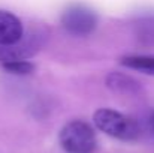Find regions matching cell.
<instances>
[{
    "label": "cell",
    "instance_id": "277c9868",
    "mask_svg": "<svg viewBox=\"0 0 154 153\" xmlns=\"http://www.w3.org/2000/svg\"><path fill=\"white\" fill-rule=\"evenodd\" d=\"M45 35L41 32H32L27 39H21L12 45H0V62H12V60H27L39 50L42 44V38Z\"/></svg>",
    "mask_w": 154,
    "mask_h": 153
},
{
    "label": "cell",
    "instance_id": "ba28073f",
    "mask_svg": "<svg viewBox=\"0 0 154 153\" xmlns=\"http://www.w3.org/2000/svg\"><path fill=\"white\" fill-rule=\"evenodd\" d=\"M2 68L15 75H29L35 71V65L29 60H12L2 63Z\"/></svg>",
    "mask_w": 154,
    "mask_h": 153
},
{
    "label": "cell",
    "instance_id": "52a82bcc",
    "mask_svg": "<svg viewBox=\"0 0 154 153\" xmlns=\"http://www.w3.org/2000/svg\"><path fill=\"white\" fill-rule=\"evenodd\" d=\"M106 83H108V87H111L112 90L120 92V93H135L138 90V87H139L135 80H132L130 77L123 75V74H111V75H108Z\"/></svg>",
    "mask_w": 154,
    "mask_h": 153
},
{
    "label": "cell",
    "instance_id": "9c48e42d",
    "mask_svg": "<svg viewBox=\"0 0 154 153\" xmlns=\"http://www.w3.org/2000/svg\"><path fill=\"white\" fill-rule=\"evenodd\" d=\"M150 128H151V131H153V134H154V111H153V114H151V117H150Z\"/></svg>",
    "mask_w": 154,
    "mask_h": 153
},
{
    "label": "cell",
    "instance_id": "3957f363",
    "mask_svg": "<svg viewBox=\"0 0 154 153\" xmlns=\"http://www.w3.org/2000/svg\"><path fill=\"white\" fill-rule=\"evenodd\" d=\"M61 26L72 36H88L97 27V15L91 8L75 3L63 11Z\"/></svg>",
    "mask_w": 154,
    "mask_h": 153
},
{
    "label": "cell",
    "instance_id": "7a4b0ae2",
    "mask_svg": "<svg viewBox=\"0 0 154 153\" xmlns=\"http://www.w3.org/2000/svg\"><path fill=\"white\" fill-rule=\"evenodd\" d=\"M58 141L66 153H93L97 144L93 128L82 120L66 123L58 134Z\"/></svg>",
    "mask_w": 154,
    "mask_h": 153
},
{
    "label": "cell",
    "instance_id": "8992f818",
    "mask_svg": "<svg viewBox=\"0 0 154 153\" xmlns=\"http://www.w3.org/2000/svg\"><path fill=\"white\" fill-rule=\"evenodd\" d=\"M120 63L129 69L139 71V72L154 77V56H142V54L124 56L120 60Z\"/></svg>",
    "mask_w": 154,
    "mask_h": 153
},
{
    "label": "cell",
    "instance_id": "6da1fadb",
    "mask_svg": "<svg viewBox=\"0 0 154 153\" xmlns=\"http://www.w3.org/2000/svg\"><path fill=\"white\" fill-rule=\"evenodd\" d=\"M94 125L103 134L123 141H133L139 137L141 129L136 120L111 108H100L93 116Z\"/></svg>",
    "mask_w": 154,
    "mask_h": 153
},
{
    "label": "cell",
    "instance_id": "5b68a950",
    "mask_svg": "<svg viewBox=\"0 0 154 153\" xmlns=\"http://www.w3.org/2000/svg\"><path fill=\"white\" fill-rule=\"evenodd\" d=\"M24 38L21 20L9 11L0 9V45H12Z\"/></svg>",
    "mask_w": 154,
    "mask_h": 153
}]
</instances>
